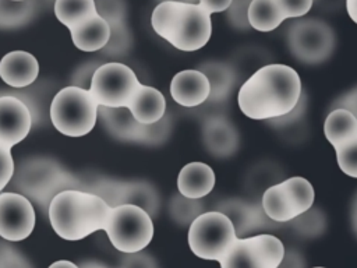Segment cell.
<instances>
[{
    "mask_svg": "<svg viewBox=\"0 0 357 268\" xmlns=\"http://www.w3.org/2000/svg\"><path fill=\"white\" fill-rule=\"evenodd\" d=\"M336 151V161L343 173L357 179V138L342 145Z\"/></svg>",
    "mask_w": 357,
    "mask_h": 268,
    "instance_id": "f1b7e54d",
    "label": "cell"
},
{
    "mask_svg": "<svg viewBox=\"0 0 357 268\" xmlns=\"http://www.w3.org/2000/svg\"><path fill=\"white\" fill-rule=\"evenodd\" d=\"M120 268H158V265L151 255L138 251L127 254L123 258Z\"/></svg>",
    "mask_w": 357,
    "mask_h": 268,
    "instance_id": "836d02e7",
    "label": "cell"
},
{
    "mask_svg": "<svg viewBox=\"0 0 357 268\" xmlns=\"http://www.w3.org/2000/svg\"><path fill=\"white\" fill-rule=\"evenodd\" d=\"M79 268H106L105 265L99 264V262H93V261H89V262H84L79 265Z\"/></svg>",
    "mask_w": 357,
    "mask_h": 268,
    "instance_id": "60d3db41",
    "label": "cell"
},
{
    "mask_svg": "<svg viewBox=\"0 0 357 268\" xmlns=\"http://www.w3.org/2000/svg\"><path fill=\"white\" fill-rule=\"evenodd\" d=\"M151 24L160 38L183 52L204 47L212 34L211 14L198 3L162 1L153 8Z\"/></svg>",
    "mask_w": 357,
    "mask_h": 268,
    "instance_id": "3957f363",
    "label": "cell"
},
{
    "mask_svg": "<svg viewBox=\"0 0 357 268\" xmlns=\"http://www.w3.org/2000/svg\"><path fill=\"white\" fill-rule=\"evenodd\" d=\"M198 70L204 73L209 81V102H223L231 94L236 84V73L230 64L223 61H206L199 64Z\"/></svg>",
    "mask_w": 357,
    "mask_h": 268,
    "instance_id": "44dd1931",
    "label": "cell"
},
{
    "mask_svg": "<svg viewBox=\"0 0 357 268\" xmlns=\"http://www.w3.org/2000/svg\"><path fill=\"white\" fill-rule=\"evenodd\" d=\"M301 95V80L293 67L266 64L240 87L237 103L250 119L272 120L290 113Z\"/></svg>",
    "mask_w": 357,
    "mask_h": 268,
    "instance_id": "6da1fadb",
    "label": "cell"
},
{
    "mask_svg": "<svg viewBox=\"0 0 357 268\" xmlns=\"http://www.w3.org/2000/svg\"><path fill=\"white\" fill-rule=\"evenodd\" d=\"M98 116L103 127L116 138L144 144L146 124L138 123L128 107L98 106Z\"/></svg>",
    "mask_w": 357,
    "mask_h": 268,
    "instance_id": "9a60e30c",
    "label": "cell"
},
{
    "mask_svg": "<svg viewBox=\"0 0 357 268\" xmlns=\"http://www.w3.org/2000/svg\"><path fill=\"white\" fill-rule=\"evenodd\" d=\"M346 8L349 17L357 24V0H346Z\"/></svg>",
    "mask_w": 357,
    "mask_h": 268,
    "instance_id": "74e56055",
    "label": "cell"
},
{
    "mask_svg": "<svg viewBox=\"0 0 357 268\" xmlns=\"http://www.w3.org/2000/svg\"><path fill=\"white\" fill-rule=\"evenodd\" d=\"M314 268H324V267H314Z\"/></svg>",
    "mask_w": 357,
    "mask_h": 268,
    "instance_id": "ee69618b",
    "label": "cell"
},
{
    "mask_svg": "<svg viewBox=\"0 0 357 268\" xmlns=\"http://www.w3.org/2000/svg\"><path fill=\"white\" fill-rule=\"evenodd\" d=\"M131 43V36L126 22L110 27V38L103 47L107 53H124Z\"/></svg>",
    "mask_w": 357,
    "mask_h": 268,
    "instance_id": "f546056e",
    "label": "cell"
},
{
    "mask_svg": "<svg viewBox=\"0 0 357 268\" xmlns=\"http://www.w3.org/2000/svg\"><path fill=\"white\" fill-rule=\"evenodd\" d=\"M56 18L70 29L96 15L93 0H54Z\"/></svg>",
    "mask_w": 357,
    "mask_h": 268,
    "instance_id": "cb8c5ba5",
    "label": "cell"
},
{
    "mask_svg": "<svg viewBox=\"0 0 357 268\" xmlns=\"http://www.w3.org/2000/svg\"><path fill=\"white\" fill-rule=\"evenodd\" d=\"M216 211L225 214L231 221L237 237L266 226L265 223L269 219L265 215L262 205L259 208L258 205L243 200H225L216 207Z\"/></svg>",
    "mask_w": 357,
    "mask_h": 268,
    "instance_id": "e0dca14e",
    "label": "cell"
},
{
    "mask_svg": "<svg viewBox=\"0 0 357 268\" xmlns=\"http://www.w3.org/2000/svg\"><path fill=\"white\" fill-rule=\"evenodd\" d=\"M38 60L28 52L14 50L0 60V78L10 87H28L38 78Z\"/></svg>",
    "mask_w": 357,
    "mask_h": 268,
    "instance_id": "2e32d148",
    "label": "cell"
},
{
    "mask_svg": "<svg viewBox=\"0 0 357 268\" xmlns=\"http://www.w3.org/2000/svg\"><path fill=\"white\" fill-rule=\"evenodd\" d=\"M13 1H22V0H13Z\"/></svg>",
    "mask_w": 357,
    "mask_h": 268,
    "instance_id": "7bdbcfd3",
    "label": "cell"
},
{
    "mask_svg": "<svg viewBox=\"0 0 357 268\" xmlns=\"http://www.w3.org/2000/svg\"><path fill=\"white\" fill-rule=\"evenodd\" d=\"M205 148L218 158L231 156L238 148V133L223 116H212L202 126Z\"/></svg>",
    "mask_w": 357,
    "mask_h": 268,
    "instance_id": "5bb4252c",
    "label": "cell"
},
{
    "mask_svg": "<svg viewBox=\"0 0 357 268\" xmlns=\"http://www.w3.org/2000/svg\"><path fill=\"white\" fill-rule=\"evenodd\" d=\"M303 267H304V261L300 254H297L296 251H289V253L284 251V255L278 268H303Z\"/></svg>",
    "mask_w": 357,
    "mask_h": 268,
    "instance_id": "8d00e7d4",
    "label": "cell"
},
{
    "mask_svg": "<svg viewBox=\"0 0 357 268\" xmlns=\"http://www.w3.org/2000/svg\"><path fill=\"white\" fill-rule=\"evenodd\" d=\"M31 126V112L21 99L0 96V144L13 148L28 135Z\"/></svg>",
    "mask_w": 357,
    "mask_h": 268,
    "instance_id": "7c38bea8",
    "label": "cell"
},
{
    "mask_svg": "<svg viewBox=\"0 0 357 268\" xmlns=\"http://www.w3.org/2000/svg\"><path fill=\"white\" fill-rule=\"evenodd\" d=\"M337 107L349 110L357 119V87L354 89L349 91L347 94L342 95L339 99H336L333 102L332 109H337Z\"/></svg>",
    "mask_w": 357,
    "mask_h": 268,
    "instance_id": "e575fe53",
    "label": "cell"
},
{
    "mask_svg": "<svg viewBox=\"0 0 357 268\" xmlns=\"http://www.w3.org/2000/svg\"><path fill=\"white\" fill-rule=\"evenodd\" d=\"M215 186L212 168L202 162H191L181 168L177 177L178 193L188 198L201 200L208 195Z\"/></svg>",
    "mask_w": 357,
    "mask_h": 268,
    "instance_id": "ac0fdd59",
    "label": "cell"
},
{
    "mask_svg": "<svg viewBox=\"0 0 357 268\" xmlns=\"http://www.w3.org/2000/svg\"><path fill=\"white\" fill-rule=\"evenodd\" d=\"M49 268H79L78 265H75L74 262L71 261H67V260H60V261H56L53 264L49 265Z\"/></svg>",
    "mask_w": 357,
    "mask_h": 268,
    "instance_id": "f35d334b",
    "label": "cell"
},
{
    "mask_svg": "<svg viewBox=\"0 0 357 268\" xmlns=\"http://www.w3.org/2000/svg\"><path fill=\"white\" fill-rule=\"evenodd\" d=\"M127 107L138 123L153 124L165 116L166 99L159 89L141 84Z\"/></svg>",
    "mask_w": 357,
    "mask_h": 268,
    "instance_id": "d6986e66",
    "label": "cell"
},
{
    "mask_svg": "<svg viewBox=\"0 0 357 268\" xmlns=\"http://www.w3.org/2000/svg\"><path fill=\"white\" fill-rule=\"evenodd\" d=\"M35 11L33 0H0V27L13 28L25 24Z\"/></svg>",
    "mask_w": 357,
    "mask_h": 268,
    "instance_id": "d4e9b609",
    "label": "cell"
},
{
    "mask_svg": "<svg viewBox=\"0 0 357 268\" xmlns=\"http://www.w3.org/2000/svg\"><path fill=\"white\" fill-rule=\"evenodd\" d=\"M236 239L231 221L216 209L202 212L188 229V246L202 260L220 261Z\"/></svg>",
    "mask_w": 357,
    "mask_h": 268,
    "instance_id": "8992f818",
    "label": "cell"
},
{
    "mask_svg": "<svg viewBox=\"0 0 357 268\" xmlns=\"http://www.w3.org/2000/svg\"><path fill=\"white\" fill-rule=\"evenodd\" d=\"M35 228L31 201L18 193H0V236L10 241L26 239Z\"/></svg>",
    "mask_w": 357,
    "mask_h": 268,
    "instance_id": "8fae6325",
    "label": "cell"
},
{
    "mask_svg": "<svg viewBox=\"0 0 357 268\" xmlns=\"http://www.w3.org/2000/svg\"><path fill=\"white\" fill-rule=\"evenodd\" d=\"M211 92L209 81L199 70H183L170 82L173 100L185 107H195L208 100Z\"/></svg>",
    "mask_w": 357,
    "mask_h": 268,
    "instance_id": "4fadbf2b",
    "label": "cell"
},
{
    "mask_svg": "<svg viewBox=\"0 0 357 268\" xmlns=\"http://www.w3.org/2000/svg\"><path fill=\"white\" fill-rule=\"evenodd\" d=\"M284 20L286 17L275 0H251L248 4V25L259 32H271Z\"/></svg>",
    "mask_w": 357,
    "mask_h": 268,
    "instance_id": "603a6c76",
    "label": "cell"
},
{
    "mask_svg": "<svg viewBox=\"0 0 357 268\" xmlns=\"http://www.w3.org/2000/svg\"><path fill=\"white\" fill-rule=\"evenodd\" d=\"M73 43L84 52H96L106 46L110 38L109 24L98 14L70 29Z\"/></svg>",
    "mask_w": 357,
    "mask_h": 268,
    "instance_id": "ffe728a7",
    "label": "cell"
},
{
    "mask_svg": "<svg viewBox=\"0 0 357 268\" xmlns=\"http://www.w3.org/2000/svg\"><path fill=\"white\" fill-rule=\"evenodd\" d=\"M233 0H198V4L209 14L229 10Z\"/></svg>",
    "mask_w": 357,
    "mask_h": 268,
    "instance_id": "d590c367",
    "label": "cell"
},
{
    "mask_svg": "<svg viewBox=\"0 0 357 268\" xmlns=\"http://www.w3.org/2000/svg\"><path fill=\"white\" fill-rule=\"evenodd\" d=\"M287 18H298L305 15L312 6L314 0H275Z\"/></svg>",
    "mask_w": 357,
    "mask_h": 268,
    "instance_id": "1f68e13d",
    "label": "cell"
},
{
    "mask_svg": "<svg viewBox=\"0 0 357 268\" xmlns=\"http://www.w3.org/2000/svg\"><path fill=\"white\" fill-rule=\"evenodd\" d=\"M324 134L331 145L337 149L357 138V119L346 109H332L325 119Z\"/></svg>",
    "mask_w": 357,
    "mask_h": 268,
    "instance_id": "7402d4cb",
    "label": "cell"
},
{
    "mask_svg": "<svg viewBox=\"0 0 357 268\" xmlns=\"http://www.w3.org/2000/svg\"><path fill=\"white\" fill-rule=\"evenodd\" d=\"M98 106L86 88L70 85L54 95L50 119L59 133L67 137H82L93 128Z\"/></svg>",
    "mask_w": 357,
    "mask_h": 268,
    "instance_id": "277c9868",
    "label": "cell"
},
{
    "mask_svg": "<svg viewBox=\"0 0 357 268\" xmlns=\"http://www.w3.org/2000/svg\"><path fill=\"white\" fill-rule=\"evenodd\" d=\"M14 174V159L11 148L0 144V191L10 183Z\"/></svg>",
    "mask_w": 357,
    "mask_h": 268,
    "instance_id": "d6a6232c",
    "label": "cell"
},
{
    "mask_svg": "<svg viewBox=\"0 0 357 268\" xmlns=\"http://www.w3.org/2000/svg\"><path fill=\"white\" fill-rule=\"evenodd\" d=\"M114 248L131 254L142 251L153 237L151 215L138 205L121 204L113 207L103 229Z\"/></svg>",
    "mask_w": 357,
    "mask_h": 268,
    "instance_id": "5b68a950",
    "label": "cell"
},
{
    "mask_svg": "<svg viewBox=\"0 0 357 268\" xmlns=\"http://www.w3.org/2000/svg\"><path fill=\"white\" fill-rule=\"evenodd\" d=\"M283 255V243L273 234L262 233L237 237L219 264L220 268H278Z\"/></svg>",
    "mask_w": 357,
    "mask_h": 268,
    "instance_id": "30bf717a",
    "label": "cell"
},
{
    "mask_svg": "<svg viewBox=\"0 0 357 268\" xmlns=\"http://www.w3.org/2000/svg\"><path fill=\"white\" fill-rule=\"evenodd\" d=\"M314 195L311 183L301 176H294L268 187L261 205L271 221L283 223L308 211L314 204Z\"/></svg>",
    "mask_w": 357,
    "mask_h": 268,
    "instance_id": "52a82bcc",
    "label": "cell"
},
{
    "mask_svg": "<svg viewBox=\"0 0 357 268\" xmlns=\"http://www.w3.org/2000/svg\"><path fill=\"white\" fill-rule=\"evenodd\" d=\"M96 14L102 17L109 27L126 22V1L124 0H93Z\"/></svg>",
    "mask_w": 357,
    "mask_h": 268,
    "instance_id": "4316f807",
    "label": "cell"
},
{
    "mask_svg": "<svg viewBox=\"0 0 357 268\" xmlns=\"http://www.w3.org/2000/svg\"><path fill=\"white\" fill-rule=\"evenodd\" d=\"M351 223H353V229L357 234V195L353 201V208H351Z\"/></svg>",
    "mask_w": 357,
    "mask_h": 268,
    "instance_id": "ab89813d",
    "label": "cell"
},
{
    "mask_svg": "<svg viewBox=\"0 0 357 268\" xmlns=\"http://www.w3.org/2000/svg\"><path fill=\"white\" fill-rule=\"evenodd\" d=\"M112 207L98 194L82 190H63L49 204V221L61 239L81 240L103 230Z\"/></svg>",
    "mask_w": 357,
    "mask_h": 268,
    "instance_id": "7a4b0ae2",
    "label": "cell"
},
{
    "mask_svg": "<svg viewBox=\"0 0 357 268\" xmlns=\"http://www.w3.org/2000/svg\"><path fill=\"white\" fill-rule=\"evenodd\" d=\"M294 228L303 233V234H308V236H315L319 234L325 226V219L324 215L321 214V211L318 209H308L305 212H303L301 215H298L297 218L293 219Z\"/></svg>",
    "mask_w": 357,
    "mask_h": 268,
    "instance_id": "83f0119b",
    "label": "cell"
},
{
    "mask_svg": "<svg viewBox=\"0 0 357 268\" xmlns=\"http://www.w3.org/2000/svg\"><path fill=\"white\" fill-rule=\"evenodd\" d=\"M287 46L301 63L318 64L331 57L335 49V34L322 20H298L287 31Z\"/></svg>",
    "mask_w": 357,
    "mask_h": 268,
    "instance_id": "9c48e42d",
    "label": "cell"
},
{
    "mask_svg": "<svg viewBox=\"0 0 357 268\" xmlns=\"http://www.w3.org/2000/svg\"><path fill=\"white\" fill-rule=\"evenodd\" d=\"M162 1H183V3H198V0H159V3Z\"/></svg>",
    "mask_w": 357,
    "mask_h": 268,
    "instance_id": "b9f144b4",
    "label": "cell"
},
{
    "mask_svg": "<svg viewBox=\"0 0 357 268\" xmlns=\"http://www.w3.org/2000/svg\"><path fill=\"white\" fill-rule=\"evenodd\" d=\"M139 85L132 68L112 61L95 68L88 91L99 106L127 107Z\"/></svg>",
    "mask_w": 357,
    "mask_h": 268,
    "instance_id": "ba28073f",
    "label": "cell"
},
{
    "mask_svg": "<svg viewBox=\"0 0 357 268\" xmlns=\"http://www.w3.org/2000/svg\"><path fill=\"white\" fill-rule=\"evenodd\" d=\"M172 218L180 225H191V222L204 212V205L199 200L188 198L180 193L174 194L169 204Z\"/></svg>",
    "mask_w": 357,
    "mask_h": 268,
    "instance_id": "484cf974",
    "label": "cell"
},
{
    "mask_svg": "<svg viewBox=\"0 0 357 268\" xmlns=\"http://www.w3.org/2000/svg\"><path fill=\"white\" fill-rule=\"evenodd\" d=\"M170 130H172V120H170V116L165 113V116L159 121L153 124H146L144 144L158 145L163 142L169 137Z\"/></svg>",
    "mask_w": 357,
    "mask_h": 268,
    "instance_id": "4dcf8cb0",
    "label": "cell"
}]
</instances>
